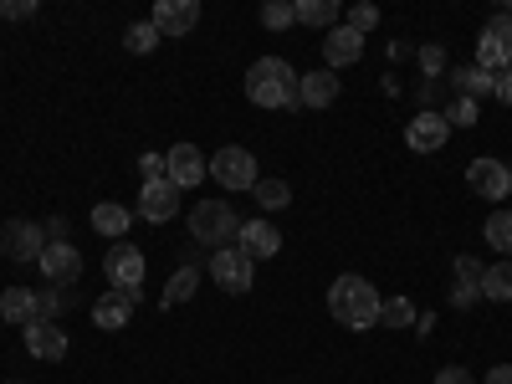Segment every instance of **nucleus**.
Returning <instances> with one entry per match:
<instances>
[{
  "instance_id": "cd10ccee",
  "label": "nucleus",
  "mask_w": 512,
  "mask_h": 384,
  "mask_svg": "<svg viewBox=\"0 0 512 384\" xmlns=\"http://www.w3.org/2000/svg\"><path fill=\"white\" fill-rule=\"evenodd\" d=\"M256 205L262 210H287L292 205V185L287 180H256Z\"/></svg>"
},
{
  "instance_id": "6e6552de",
  "label": "nucleus",
  "mask_w": 512,
  "mask_h": 384,
  "mask_svg": "<svg viewBox=\"0 0 512 384\" xmlns=\"http://www.w3.org/2000/svg\"><path fill=\"white\" fill-rule=\"evenodd\" d=\"M41 251H47V226H36V221H6L0 226V256H11V262H41Z\"/></svg>"
},
{
  "instance_id": "ddd939ff",
  "label": "nucleus",
  "mask_w": 512,
  "mask_h": 384,
  "mask_svg": "<svg viewBox=\"0 0 512 384\" xmlns=\"http://www.w3.org/2000/svg\"><path fill=\"white\" fill-rule=\"evenodd\" d=\"M446 139H451V128H446V118L431 113V108H420V113L405 123V144H410L415 154H436V149H446Z\"/></svg>"
},
{
  "instance_id": "f704fd0d",
  "label": "nucleus",
  "mask_w": 512,
  "mask_h": 384,
  "mask_svg": "<svg viewBox=\"0 0 512 384\" xmlns=\"http://www.w3.org/2000/svg\"><path fill=\"white\" fill-rule=\"evenodd\" d=\"M36 0H0V21H31Z\"/></svg>"
},
{
  "instance_id": "f8f14e48",
  "label": "nucleus",
  "mask_w": 512,
  "mask_h": 384,
  "mask_svg": "<svg viewBox=\"0 0 512 384\" xmlns=\"http://www.w3.org/2000/svg\"><path fill=\"white\" fill-rule=\"evenodd\" d=\"M36 267H41V277H47V287H72L82 277V251L67 246V241H47Z\"/></svg>"
},
{
  "instance_id": "f03ea898",
  "label": "nucleus",
  "mask_w": 512,
  "mask_h": 384,
  "mask_svg": "<svg viewBox=\"0 0 512 384\" xmlns=\"http://www.w3.org/2000/svg\"><path fill=\"white\" fill-rule=\"evenodd\" d=\"M246 98L256 108H297V72L282 57H256L246 67Z\"/></svg>"
},
{
  "instance_id": "9d476101",
  "label": "nucleus",
  "mask_w": 512,
  "mask_h": 384,
  "mask_svg": "<svg viewBox=\"0 0 512 384\" xmlns=\"http://www.w3.org/2000/svg\"><path fill=\"white\" fill-rule=\"evenodd\" d=\"M205 175H210V159L195 144H175V149L164 154V180L175 185V190H195Z\"/></svg>"
},
{
  "instance_id": "aec40b11",
  "label": "nucleus",
  "mask_w": 512,
  "mask_h": 384,
  "mask_svg": "<svg viewBox=\"0 0 512 384\" xmlns=\"http://www.w3.org/2000/svg\"><path fill=\"white\" fill-rule=\"evenodd\" d=\"M0 318L11 328H31L36 323V292L31 287H6L0 292Z\"/></svg>"
},
{
  "instance_id": "412c9836",
  "label": "nucleus",
  "mask_w": 512,
  "mask_h": 384,
  "mask_svg": "<svg viewBox=\"0 0 512 384\" xmlns=\"http://www.w3.org/2000/svg\"><path fill=\"white\" fill-rule=\"evenodd\" d=\"M128 221H134V210L118 205V200H98V205H93V231L108 236V241H123Z\"/></svg>"
},
{
  "instance_id": "4c0bfd02",
  "label": "nucleus",
  "mask_w": 512,
  "mask_h": 384,
  "mask_svg": "<svg viewBox=\"0 0 512 384\" xmlns=\"http://www.w3.org/2000/svg\"><path fill=\"white\" fill-rule=\"evenodd\" d=\"M436 384H477V379H472V369L446 364V369H436Z\"/></svg>"
},
{
  "instance_id": "7ed1b4c3",
  "label": "nucleus",
  "mask_w": 512,
  "mask_h": 384,
  "mask_svg": "<svg viewBox=\"0 0 512 384\" xmlns=\"http://www.w3.org/2000/svg\"><path fill=\"white\" fill-rule=\"evenodd\" d=\"M236 231H241V216L226 205V200H200V205H190V236H195V246H231L236 241Z\"/></svg>"
},
{
  "instance_id": "72a5a7b5",
  "label": "nucleus",
  "mask_w": 512,
  "mask_h": 384,
  "mask_svg": "<svg viewBox=\"0 0 512 384\" xmlns=\"http://www.w3.org/2000/svg\"><path fill=\"white\" fill-rule=\"evenodd\" d=\"M451 272H456V282H472V287H482V272H487V267L477 262V256H456V267H451Z\"/></svg>"
},
{
  "instance_id": "bb28decb",
  "label": "nucleus",
  "mask_w": 512,
  "mask_h": 384,
  "mask_svg": "<svg viewBox=\"0 0 512 384\" xmlns=\"http://www.w3.org/2000/svg\"><path fill=\"white\" fill-rule=\"evenodd\" d=\"M482 236H487V246H497L502 256H512V210H492Z\"/></svg>"
},
{
  "instance_id": "58836bf2",
  "label": "nucleus",
  "mask_w": 512,
  "mask_h": 384,
  "mask_svg": "<svg viewBox=\"0 0 512 384\" xmlns=\"http://www.w3.org/2000/svg\"><path fill=\"white\" fill-rule=\"evenodd\" d=\"M139 175H144V185L149 180H164V154H144L139 159Z\"/></svg>"
},
{
  "instance_id": "ea45409f",
  "label": "nucleus",
  "mask_w": 512,
  "mask_h": 384,
  "mask_svg": "<svg viewBox=\"0 0 512 384\" xmlns=\"http://www.w3.org/2000/svg\"><path fill=\"white\" fill-rule=\"evenodd\" d=\"M492 93H497V103H507V108H512V67H507V72H497V88H492Z\"/></svg>"
},
{
  "instance_id": "423d86ee",
  "label": "nucleus",
  "mask_w": 512,
  "mask_h": 384,
  "mask_svg": "<svg viewBox=\"0 0 512 384\" xmlns=\"http://www.w3.org/2000/svg\"><path fill=\"white\" fill-rule=\"evenodd\" d=\"M477 67L492 72V77L512 67V16L507 11L482 26V36H477Z\"/></svg>"
},
{
  "instance_id": "20e7f679",
  "label": "nucleus",
  "mask_w": 512,
  "mask_h": 384,
  "mask_svg": "<svg viewBox=\"0 0 512 384\" xmlns=\"http://www.w3.org/2000/svg\"><path fill=\"white\" fill-rule=\"evenodd\" d=\"M144 251L139 246H128V241H118V246H108V256H103V277H108V287L113 292H128V297H144Z\"/></svg>"
},
{
  "instance_id": "7c9ffc66",
  "label": "nucleus",
  "mask_w": 512,
  "mask_h": 384,
  "mask_svg": "<svg viewBox=\"0 0 512 384\" xmlns=\"http://www.w3.org/2000/svg\"><path fill=\"white\" fill-rule=\"evenodd\" d=\"M441 118H446V128H472L477 123V103L472 98H451V108Z\"/></svg>"
},
{
  "instance_id": "473e14b6",
  "label": "nucleus",
  "mask_w": 512,
  "mask_h": 384,
  "mask_svg": "<svg viewBox=\"0 0 512 384\" xmlns=\"http://www.w3.org/2000/svg\"><path fill=\"white\" fill-rule=\"evenodd\" d=\"M420 72L431 77V82H436V77L446 72V52L436 47V41H425V47H420Z\"/></svg>"
},
{
  "instance_id": "1a4fd4ad",
  "label": "nucleus",
  "mask_w": 512,
  "mask_h": 384,
  "mask_svg": "<svg viewBox=\"0 0 512 384\" xmlns=\"http://www.w3.org/2000/svg\"><path fill=\"white\" fill-rule=\"evenodd\" d=\"M210 277H216V287H226V292H251L256 262L241 246H221L216 256H210Z\"/></svg>"
},
{
  "instance_id": "4be33fe9",
  "label": "nucleus",
  "mask_w": 512,
  "mask_h": 384,
  "mask_svg": "<svg viewBox=\"0 0 512 384\" xmlns=\"http://www.w3.org/2000/svg\"><path fill=\"white\" fill-rule=\"evenodd\" d=\"M451 82H456V98H472V103H477V98H487V93L497 88V77H492V72H482L477 62H472V67H456V72H451Z\"/></svg>"
},
{
  "instance_id": "c756f323",
  "label": "nucleus",
  "mask_w": 512,
  "mask_h": 384,
  "mask_svg": "<svg viewBox=\"0 0 512 384\" xmlns=\"http://www.w3.org/2000/svg\"><path fill=\"white\" fill-rule=\"evenodd\" d=\"M292 21H297L292 0H272V6H262V26H267V31H282V26H292Z\"/></svg>"
},
{
  "instance_id": "a878e982",
  "label": "nucleus",
  "mask_w": 512,
  "mask_h": 384,
  "mask_svg": "<svg viewBox=\"0 0 512 384\" xmlns=\"http://www.w3.org/2000/svg\"><path fill=\"white\" fill-rule=\"evenodd\" d=\"M415 303L410 297H390V303H379V328H415Z\"/></svg>"
},
{
  "instance_id": "c9c22d12",
  "label": "nucleus",
  "mask_w": 512,
  "mask_h": 384,
  "mask_svg": "<svg viewBox=\"0 0 512 384\" xmlns=\"http://www.w3.org/2000/svg\"><path fill=\"white\" fill-rule=\"evenodd\" d=\"M57 313H62V292H57V287L36 292V318H52V323H57Z\"/></svg>"
},
{
  "instance_id": "6ab92c4d",
  "label": "nucleus",
  "mask_w": 512,
  "mask_h": 384,
  "mask_svg": "<svg viewBox=\"0 0 512 384\" xmlns=\"http://www.w3.org/2000/svg\"><path fill=\"white\" fill-rule=\"evenodd\" d=\"M333 98H338V72L318 67L308 77H297V103H303V108H328Z\"/></svg>"
},
{
  "instance_id": "2f4dec72",
  "label": "nucleus",
  "mask_w": 512,
  "mask_h": 384,
  "mask_svg": "<svg viewBox=\"0 0 512 384\" xmlns=\"http://www.w3.org/2000/svg\"><path fill=\"white\" fill-rule=\"evenodd\" d=\"M349 31H359V36H369L374 26H379V6H369V0H364V6H349V21H344Z\"/></svg>"
},
{
  "instance_id": "9b49d317",
  "label": "nucleus",
  "mask_w": 512,
  "mask_h": 384,
  "mask_svg": "<svg viewBox=\"0 0 512 384\" xmlns=\"http://www.w3.org/2000/svg\"><path fill=\"white\" fill-rule=\"evenodd\" d=\"M149 21H154V31H159L164 41L190 36V31L200 26V0H159V6L149 11Z\"/></svg>"
},
{
  "instance_id": "79ce46f5",
  "label": "nucleus",
  "mask_w": 512,
  "mask_h": 384,
  "mask_svg": "<svg viewBox=\"0 0 512 384\" xmlns=\"http://www.w3.org/2000/svg\"><path fill=\"white\" fill-rule=\"evenodd\" d=\"M6 384H16V379H6Z\"/></svg>"
},
{
  "instance_id": "dca6fc26",
  "label": "nucleus",
  "mask_w": 512,
  "mask_h": 384,
  "mask_svg": "<svg viewBox=\"0 0 512 384\" xmlns=\"http://www.w3.org/2000/svg\"><path fill=\"white\" fill-rule=\"evenodd\" d=\"M236 246L251 256V262H272V256L282 251V231H277L272 221H241Z\"/></svg>"
},
{
  "instance_id": "a211bd4d",
  "label": "nucleus",
  "mask_w": 512,
  "mask_h": 384,
  "mask_svg": "<svg viewBox=\"0 0 512 384\" xmlns=\"http://www.w3.org/2000/svg\"><path fill=\"white\" fill-rule=\"evenodd\" d=\"M134 308H139V297H128V292H113V287H108L98 303H93V323L108 328V333H118L128 318H134Z\"/></svg>"
},
{
  "instance_id": "f3484780",
  "label": "nucleus",
  "mask_w": 512,
  "mask_h": 384,
  "mask_svg": "<svg viewBox=\"0 0 512 384\" xmlns=\"http://www.w3.org/2000/svg\"><path fill=\"white\" fill-rule=\"evenodd\" d=\"M364 57V36L359 31H349V26H333L328 36H323V62H328V72H338V67H354Z\"/></svg>"
},
{
  "instance_id": "a19ab883",
  "label": "nucleus",
  "mask_w": 512,
  "mask_h": 384,
  "mask_svg": "<svg viewBox=\"0 0 512 384\" xmlns=\"http://www.w3.org/2000/svg\"><path fill=\"white\" fill-rule=\"evenodd\" d=\"M487 384H512V364H497V369H487Z\"/></svg>"
},
{
  "instance_id": "f257e3e1",
  "label": "nucleus",
  "mask_w": 512,
  "mask_h": 384,
  "mask_svg": "<svg viewBox=\"0 0 512 384\" xmlns=\"http://www.w3.org/2000/svg\"><path fill=\"white\" fill-rule=\"evenodd\" d=\"M328 313L338 318V328H354V333L379 328V292H374V282L359 277V272L333 277V287H328Z\"/></svg>"
},
{
  "instance_id": "b1692460",
  "label": "nucleus",
  "mask_w": 512,
  "mask_h": 384,
  "mask_svg": "<svg viewBox=\"0 0 512 384\" xmlns=\"http://www.w3.org/2000/svg\"><path fill=\"white\" fill-rule=\"evenodd\" d=\"M195 287H200V267H195V262H185L180 272H169V287H164V308L190 303V297H195Z\"/></svg>"
},
{
  "instance_id": "c85d7f7f",
  "label": "nucleus",
  "mask_w": 512,
  "mask_h": 384,
  "mask_svg": "<svg viewBox=\"0 0 512 384\" xmlns=\"http://www.w3.org/2000/svg\"><path fill=\"white\" fill-rule=\"evenodd\" d=\"M159 41H164V36L154 31V21H134V26H128V36H123V47H128V52H139V57H149Z\"/></svg>"
},
{
  "instance_id": "e433bc0d",
  "label": "nucleus",
  "mask_w": 512,
  "mask_h": 384,
  "mask_svg": "<svg viewBox=\"0 0 512 384\" xmlns=\"http://www.w3.org/2000/svg\"><path fill=\"white\" fill-rule=\"evenodd\" d=\"M451 303H456V308H472V303H482V287H472V282H456V287H451Z\"/></svg>"
},
{
  "instance_id": "0eeeda50",
  "label": "nucleus",
  "mask_w": 512,
  "mask_h": 384,
  "mask_svg": "<svg viewBox=\"0 0 512 384\" xmlns=\"http://www.w3.org/2000/svg\"><path fill=\"white\" fill-rule=\"evenodd\" d=\"M466 190H472L477 200H492V205H502L507 195H512V164H502V159H472L466 164Z\"/></svg>"
},
{
  "instance_id": "2eb2a0df",
  "label": "nucleus",
  "mask_w": 512,
  "mask_h": 384,
  "mask_svg": "<svg viewBox=\"0 0 512 384\" xmlns=\"http://www.w3.org/2000/svg\"><path fill=\"white\" fill-rule=\"evenodd\" d=\"M175 210H180V190L169 185V180H149L139 190V216L149 226H164V221H175Z\"/></svg>"
},
{
  "instance_id": "4468645a",
  "label": "nucleus",
  "mask_w": 512,
  "mask_h": 384,
  "mask_svg": "<svg viewBox=\"0 0 512 384\" xmlns=\"http://www.w3.org/2000/svg\"><path fill=\"white\" fill-rule=\"evenodd\" d=\"M26 349H31V359H41V364H62V359H67V328H57L52 318H36V323L26 328Z\"/></svg>"
},
{
  "instance_id": "5701e85b",
  "label": "nucleus",
  "mask_w": 512,
  "mask_h": 384,
  "mask_svg": "<svg viewBox=\"0 0 512 384\" xmlns=\"http://www.w3.org/2000/svg\"><path fill=\"white\" fill-rule=\"evenodd\" d=\"M482 297L487 303H512V256H502V262L482 272Z\"/></svg>"
},
{
  "instance_id": "393cba45",
  "label": "nucleus",
  "mask_w": 512,
  "mask_h": 384,
  "mask_svg": "<svg viewBox=\"0 0 512 384\" xmlns=\"http://www.w3.org/2000/svg\"><path fill=\"white\" fill-rule=\"evenodd\" d=\"M303 26H338V0H292Z\"/></svg>"
},
{
  "instance_id": "39448f33",
  "label": "nucleus",
  "mask_w": 512,
  "mask_h": 384,
  "mask_svg": "<svg viewBox=\"0 0 512 384\" xmlns=\"http://www.w3.org/2000/svg\"><path fill=\"white\" fill-rule=\"evenodd\" d=\"M210 175H216V185L221 190H256V154L251 149H241V144H226V149H216V159H210Z\"/></svg>"
}]
</instances>
